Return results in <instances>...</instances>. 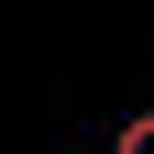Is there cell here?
Masks as SVG:
<instances>
[{
	"mask_svg": "<svg viewBox=\"0 0 154 154\" xmlns=\"http://www.w3.org/2000/svg\"><path fill=\"white\" fill-rule=\"evenodd\" d=\"M110 154H154V110H132V121H121V143H110Z\"/></svg>",
	"mask_w": 154,
	"mask_h": 154,
	"instance_id": "6da1fadb",
	"label": "cell"
}]
</instances>
